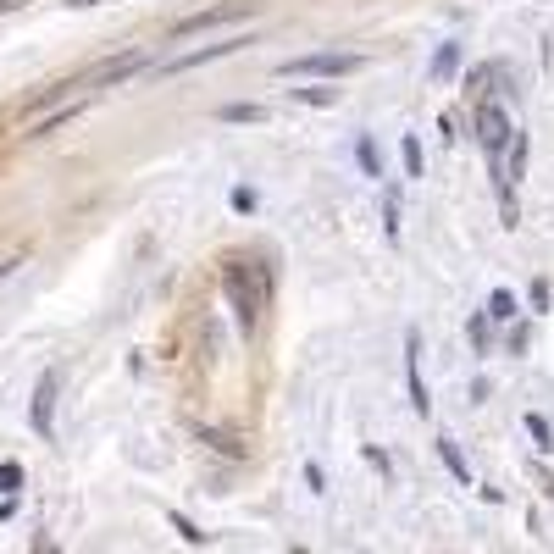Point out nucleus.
I'll return each mask as SVG.
<instances>
[{
    "instance_id": "24",
    "label": "nucleus",
    "mask_w": 554,
    "mask_h": 554,
    "mask_svg": "<svg viewBox=\"0 0 554 554\" xmlns=\"http://www.w3.org/2000/svg\"><path fill=\"white\" fill-rule=\"evenodd\" d=\"M67 6H100V0H67Z\"/></svg>"
},
{
    "instance_id": "4",
    "label": "nucleus",
    "mask_w": 554,
    "mask_h": 554,
    "mask_svg": "<svg viewBox=\"0 0 554 554\" xmlns=\"http://www.w3.org/2000/svg\"><path fill=\"white\" fill-rule=\"evenodd\" d=\"M261 12V0H222V6H211V12H194V17H183L172 34L178 39H189V34H200V28H222V23H239V17H255Z\"/></svg>"
},
{
    "instance_id": "11",
    "label": "nucleus",
    "mask_w": 554,
    "mask_h": 554,
    "mask_svg": "<svg viewBox=\"0 0 554 554\" xmlns=\"http://www.w3.org/2000/svg\"><path fill=\"white\" fill-rule=\"evenodd\" d=\"M438 455H444V466L455 471L460 482H471V466H466V455H460V444H455V438H438Z\"/></svg>"
},
{
    "instance_id": "6",
    "label": "nucleus",
    "mask_w": 554,
    "mask_h": 554,
    "mask_svg": "<svg viewBox=\"0 0 554 554\" xmlns=\"http://www.w3.org/2000/svg\"><path fill=\"white\" fill-rule=\"evenodd\" d=\"M50 410H56V372L39 377V388H34V410H28L34 433H45V438H50Z\"/></svg>"
},
{
    "instance_id": "3",
    "label": "nucleus",
    "mask_w": 554,
    "mask_h": 554,
    "mask_svg": "<svg viewBox=\"0 0 554 554\" xmlns=\"http://www.w3.org/2000/svg\"><path fill=\"white\" fill-rule=\"evenodd\" d=\"M477 139H482V150H488V161H494V178H499V150H510V139H516V128H510V117H505L499 100H482L477 106Z\"/></svg>"
},
{
    "instance_id": "17",
    "label": "nucleus",
    "mask_w": 554,
    "mask_h": 554,
    "mask_svg": "<svg viewBox=\"0 0 554 554\" xmlns=\"http://www.w3.org/2000/svg\"><path fill=\"white\" fill-rule=\"evenodd\" d=\"M383 217H388V239H399V194H383Z\"/></svg>"
},
{
    "instance_id": "2",
    "label": "nucleus",
    "mask_w": 554,
    "mask_h": 554,
    "mask_svg": "<svg viewBox=\"0 0 554 554\" xmlns=\"http://www.w3.org/2000/svg\"><path fill=\"white\" fill-rule=\"evenodd\" d=\"M283 73L289 78H350V73H361V56H350V50H316V56L283 61Z\"/></svg>"
},
{
    "instance_id": "16",
    "label": "nucleus",
    "mask_w": 554,
    "mask_h": 554,
    "mask_svg": "<svg viewBox=\"0 0 554 554\" xmlns=\"http://www.w3.org/2000/svg\"><path fill=\"white\" fill-rule=\"evenodd\" d=\"M399 156H405L410 178H422V145H416V139H405V145H399Z\"/></svg>"
},
{
    "instance_id": "10",
    "label": "nucleus",
    "mask_w": 554,
    "mask_h": 554,
    "mask_svg": "<svg viewBox=\"0 0 554 554\" xmlns=\"http://www.w3.org/2000/svg\"><path fill=\"white\" fill-rule=\"evenodd\" d=\"M521 172H527V133H516V139H510V161H505V189H510V183L521 178Z\"/></svg>"
},
{
    "instance_id": "18",
    "label": "nucleus",
    "mask_w": 554,
    "mask_h": 554,
    "mask_svg": "<svg viewBox=\"0 0 554 554\" xmlns=\"http://www.w3.org/2000/svg\"><path fill=\"white\" fill-rule=\"evenodd\" d=\"M527 433H532V438H538V444H543V449H554V433H549V422H543L538 410H532V416H527Z\"/></svg>"
},
{
    "instance_id": "1",
    "label": "nucleus",
    "mask_w": 554,
    "mask_h": 554,
    "mask_svg": "<svg viewBox=\"0 0 554 554\" xmlns=\"http://www.w3.org/2000/svg\"><path fill=\"white\" fill-rule=\"evenodd\" d=\"M255 272L261 266H250V261H228L222 266V289H228V300H233V311H239V327L250 333L255 327V316H261V300H266V283H255Z\"/></svg>"
},
{
    "instance_id": "22",
    "label": "nucleus",
    "mask_w": 554,
    "mask_h": 554,
    "mask_svg": "<svg viewBox=\"0 0 554 554\" xmlns=\"http://www.w3.org/2000/svg\"><path fill=\"white\" fill-rule=\"evenodd\" d=\"M172 527H178V538H183V543H205V532H200V527H194V521H183V516H172Z\"/></svg>"
},
{
    "instance_id": "7",
    "label": "nucleus",
    "mask_w": 554,
    "mask_h": 554,
    "mask_svg": "<svg viewBox=\"0 0 554 554\" xmlns=\"http://www.w3.org/2000/svg\"><path fill=\"white\" fill-rule=\"evenodd\" d=\"M139 67H150V56H139V50H128V56H117V61H106V67H95V73H89V84H117V78L139 73Z\"/></svg>"
},
{
    "instance_id": "19",
    "label": "nucleus",
    "mask_w": 554,
    "mask_h": 554,
    "mask_svg": "<svg viewBox=\"0 0 554 554\" xmlns=\"http://www.w3.org/2000/svg\"><path fill=\"white\" fill-rule=\"evenodd\" d=\"M471 344H477V355H488V311L471 316Z\"/></svg>"
},
{
    "instance_id": "9",
    "label": "nucleus",
    "mask_w": 554,
    "mask_h": 554,
    "mask_svg": "<svg viewBox=\"0 0 554 554\" xmlns=\"http://www.w3.org/2000/svg\"><path fill=\"white\" fill-rule=\"evenodd\" d=\"M516 311H521V305H516V294H510V289L488 294V322H516Z\"/></svg>"
},
{
    "instance_id": "14",
    "label": "nucleus",
    "mask_w": 554,
    "mask_h": 554,
    "mask_svg": "<svg viewBox=\"0 0 554 554\" xmlns=\"http://www.w3.org/2000/svg\"><path fill=\"white\" fill-rule=\"evenodd\" d=\"M355 156H361V167L372 172V178H383V156H377V145H372V139H361V145H355Z\"/></svg>"
},
{
    "instance_id": "8",
    "label": "nucleus",
    "mask_w": 554,
    "mask_h": 554,
    "mask_svg": "<svg viewBox=\"0 0 554 554\" xmlns=\"http://www.w3.org/2000/svg\"><path fill=\"white\" fill-rule=\"evenodd\" d=\"M250 39H228V45H205V50H194V56H178V61H167V73H189V67H200V61H217V56H233V50H244Z\"/></svg>"
},
{
    "instance_id": "15",
    "label": "nucleus",
    "mask_w": 554,
    "mask_h": 554,
    "mask_svg": "<svg viewBox=\"0 0 554 554\" xmlns=\"http://www.w3.org/2000/svg\"><path fill=\"white\" fill-rule=\"evenodd\" d=\"M17 488H23V466L6 460V466H0V494H17Z\"/></svg>"
},
{
    "instance_id": "12",
    "label": "nucleus",
    "mask_w": 554,
    "mask_h": 554,
    "mask_svg": "<svg viewBox=\"0 0 554 554\" xmlns=\"http://www.w3.org/2000/svg\"><path fill=\"white\" fill-rule=\"evenodd\" d=\"M222 122H266V106H250V100H239V106H217Z\"/></svg>"
},
{
    "instance_id": "13",
    "label": "nucleus",
    "mask_w": 554,
    "mask_h": 554,
    "mask_svg": "<svg viewBox=\"0 0 554 554\" xmlns=\"http://www.w3.org/2000/svg\"><path fill=\"white\" fill-rule=\"evenodd\" d=\"M455 67H460V45H444V50H438V56H433V78H438V84H444V78L455 73Z\"/></svg>"
},
{
    "instance_id": "23",
    "label": "nucleus",
    "mask_w": 554,
    "mask_h": 554,
    "mask_svg": "<svg viewBox=\"0 0 554 554\" xmlns=\"http://www.w3.org/2000/svg\"><path fill=\"white\" fill-rule=\"evenodd\" d=\"M28 0H0V12H23Z\"/></svg>"
},
{
    "instance_id": "5",
    "label": "nucleus",
    "mask_w": 554,
    "mask_h": 554,
    "mask_svg": "<svg viewBox=\"0 0 554 554\" xmlns=\"http://www.w3.org/2000/svg\"><path fill=\"white\" fill-rule=\"evenodd\" d=\"M416 350H422V338L410 333V344H405V383H410V405H416V416H427V383H422V361H416Z\"/></svg>"
},
{
    "instance_id": "20",
    "label": "nucleus",
    "mask_w": 554,
    "mask_h": 554,
    "mask_svg": "<svg viewBox=\"0 0 554 554\" xmlns=\"http://www.w3.org/2000/svg\"><path fill=\"white\" fill-rule=\"evenodd\" d=\"M549 300H554L549 277H532V305H538V311H549Z\"/></svg>"
},
{
    "instance_id": "21",
    "label": "nucleus",
    "mask_w": 554,
    "mask_h": 554,
    "mask_svg": "<svg viewBox=\"0 0 554 554\" xmlns=\"http://www.w3.org/2000/svg\"><path fill=\"white\" fill-rule=\"evenodd\" d=\"M300 100H305V106H333L338 89H300Z\"/></svg>"
}]
</instances>
